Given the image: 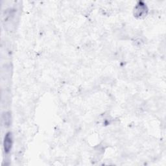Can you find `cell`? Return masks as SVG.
<instances>
[{"instance_id": "obj_1", "label": "cell", "mask_w": 166, "mask_h": 166, "mask_svg": "<svg viewBox=\"0 0 166 166\" xmlns=\"http://www.w3.org/2000/svg\"><path fill=\"white\" fill-rule=\"evenodd\" d=\"M4 150L6 153H9L12 146V136H11V133L9 132L5 136L4 140Z\"/></svg>"}, {"instance_id": "obj_2", "label": "cell", "mask_w": 166, "mask_h": 166, "mask_svg": "<svg viewBox=\"0 0 166 166\" xmlns=\"http://www.w3.org/2000/svg\"><path fill=\"white\" fill-rule=\"evenodd\" d=\"M3 121H4L5 125H9L10 122V115L9 113H4L3 115Z\"/></svg>"}]
</instances>
